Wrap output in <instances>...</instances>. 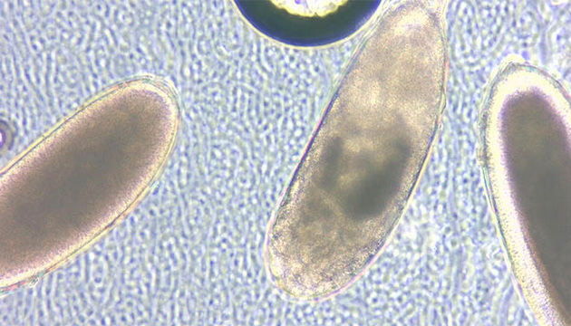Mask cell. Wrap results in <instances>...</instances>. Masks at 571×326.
<instances>
[{
	"label": "cell",
	"instance_id": "cell-1",
	"mask_svg": "<svg viewBox=\"0 0 571 326\" xmlns=\"http://www.w3.org/2000/svg\"><path fill=\"white\" fill-rule=\"evenodd\" d=\"M374 2H240L247 19L268 36L294 45L316 46L353 33L373 12Z\"/></svg>",
	"mask_w": 571,
	"mask_h": 326
}]
</instances>
